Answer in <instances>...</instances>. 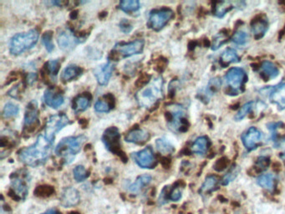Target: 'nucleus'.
<instances>
[{"instance_id": "1", "label": "nucleus", "mask_w": 285, "mask_h": 214, "mask_svg": "<svg viewBox=\"0 0 285 214\" xmlns=\"http://www.w3.org/2000/svg\"><path fill=\"white\" fill-rule=\"evenodd\" d=\"M53 143L45 135L40 134L35 144L25 147L19 152V159L30 167H36L45 164L52 152Z\"/></svg>"}, {"instance_id": "2", "label": "nucleus", "mask_w": 285, "mask_h": 214, "mask_svg": "<svg viewBox=\"0 0 285 214\" xmlns=\"http://www.w3.org/2000/svg\"><path fill=\"white\" fill-rule=\"evenodd\" d=\"M163 96V78L156 77L151 80L148 85L141 88L135 95V99L140 106L151 108Z\"/></svg>"}, {"instance_id": "3", "label": "nucleus", "mask_w": 285, "mask_h": 214, "mask_svg": "<svg viewBox=\"0 0 285 214\" xmlns=\"http://www.w3.org/2000/svg\"><path fill=\"white\" fill-rule=\"evenodd\" d=\"M85 141L86 137L83 135L77 137H65L55 147V154L62 158L65 164H70L75 156L80 152Z\"/></svg>"}, {"instance_id": "4", "label": "nucleus", "mask_w": 285, "mask_h": 214, "mask_svg": "<svg viewBox=\"0 0 285 214\" xmlns=\"http://www.w3.org/2000/svg\"><path fill=\"white\" fill-rule=\"evenodd\" d=\"M40 34L37 30L33 29L25 33H19L11 39L10 43V51L12 55H21L37 44Z\"/></svg>"}, {"instance_id": "5", "label": "nucleus", "mask_w": 285, "mask_h": 214, "mask_svg": "<svg viewBox=\"0 0 285 214\" xmlns=\"http://www.w3.org/2000/svg\"><path fill=\"white\" fill-rule=\"evenodd\" d=\"M30 176L27 170H20L13 173L10 187L15 197L19 200L26 199L30 189Z\"/></svg>"}, {"instance_id": "6", "label": "nucleus", "mask_w": 285, "mask_h": 214, "mask_svg": "<svg viewBox=\"0 0 285 214\" xmlns=\"http://www.w3.org/2000/svg\"><path fill=\"white\" fill-rule=\"evenodd\" d=\"M173 11L168 8L153 10L149 14L148 25L153 30L158 31L168 25L173 17Z\"/></svg>"}, {"instance_id": "7", "label": "nucleus", "mask_w": 285, "mask_h": 214, "mask_svg": "<svg viewBox=\"0 0 285 214\" xmlns=\"http://www.w3.org/2000/svg\"><path fill=\"white\" fill-rule=\"evenodd\" d=\"M70 123L69 118L65 114H57L51 116L48 119L45 126V137L50 142H54L55 135Z\"/></svg>"}, {"instance_id": "8", "label": "nucleus", "mask_w": 285, "mask_h": 214, "mask_svg": "<svg viewBox=\"0 0 285 214\" xmlns=\"http://www.w3.org/2000/svg\"><path fill=\"white\" fill-rule=\"evenodd\" d=\"M131 157L135 163L141 168L152 169L154 168L157 164L154 152L151 147H147L139 152H133L131 153Z\"/></svg>"}, {"instance_id": "9", "label": "nucleus", "mask_w": 285, "mask_h": 214, "mask_svg": "<svg viewBox=\"0 0 285 214\" xmlns=\"http://www.w3.org/2000/svg\"><path fill=\"white\" fill-rule=\"evenodd\" d=\"M144 45H145L144 40H136L132 42L117 44L114 47V50L117 51L120 55H122V57H130L132 55L143 53Z\"/></svg>"}, {"instance_id": "10", "label": "nucleus", "mask_w": 285, "mask_h": 214, "mask_svg": "<svg viewBox=\"0 0 285 214\" xmlns=\"http://www.w3.org/2000/svg\"><path fill=\"white\" fill-rule=\"evenodd\" d=\"M81 42V39L76 37L70 30H61L57 35L58 45L64 51L73 50Z\"/></svg>"}, {"instance_id": "11", "label": "nucleus", "mask_w": 285, "mask_h": 214, "mask_svg": "<svg viewBox=\"0 0 285 214\" xmlns=\"http://www.w3.org/2000/svg\"><path fill=\"white\" fill-rule=\"evenodd\" d=\"M168 113H170L172 119L169 122L170 129L173 132H179L184 126V117H185V110L182 105H171L168 107Z\"/></svg>"}, {"instance_id": "12", "label": "nucleus", "mask_w": 285, "mask_h": 214, "mask_svg": "<svg viewBox=\"0 0 285 214\" xmlns=\"http://www.w3.org/2000/svg\"><path fill=\"white\" fill-rule=\"evenodd\" d=\"M245 79L246 72L242 68H232L226 75V80L228 86L238 93V90L243 86Z\"/></svg>"}, {"instance_id": "13", "label": "nucleus", "mask_w": 285, "mask_h": 214, "mask_svg": "<svg viewBox=\"0 0 285 214\" xmlns=\"http://www.w3.org/2000/svg\"><path fill=\"white\" fill-rule=\"evenodd\" d=\"M120 135L116 127L108 128L102 137V142L110 152L118 153L120 151Z\"/></svg>"}, {"instance_id": "14", "label": "nucleus", "mask_w": 285, "mask_h": 214, "mask_svg": "<svg viewBox=\"0 0 285 214\" xmlns=\"http://www.w3.org/2000/svg\"><path fill=\"white\" fill-rule=\"evenodd\" d=\"M263 138V134L256 127H250L247 132L243 135L242 141L246 149L253 151L257 147L258 142Z\"/></svg>"}, {"instance_id": "15", "label": "nucleus", "mask_w": 285, "mask_h": 214, "mask_svg": "<svg viewBox=\"0 0 285 214\" xmlns=\"http://www.w3.org/2000/svg\"><path fill=\"white\" fill-rule=\"evenodd\" d=\"M113 72V65L110 61H108L105 64L98 65L93 70L95 79L97 80L98 84L100 85H107L110 80Z\"/></svg>"}, {"instance_id": "16", "label": "nucleus", "mask_w": 285, "mask_h": 214, "mask_svg": "<svg viewBox=\"0 0 285 214\" xmlns=\"http://www.w3.org/2000/svg\"><path fill=\"white\" fill-rule=\"evenodd\" d=\"M80 193L74 187H66L60 196V203L63 207H71L80 202Z\"/></svg>"}, {"instance_id": "17", "label": "nucleus", "mask_w": 285, "mask_h": 214, "mask_svg": "<svg viewBox=\"0 0 285 214\" xmlns=\"http://www.w3.org/2000/svg\"><path fill=\"white\" fill-rule=\"evenodd\" d=\"M269 99L273 104H275L279 110L285 109V83H282L276 87L271 89Z\"/></svg>"}, {"instance_id": "18", "label": "nucleus", "mask_w": 285, "mask_h": 214, "mask_svg": "<svg viewBox=\"0 0 285 214\" xmlns=\"http://www.w3.org/2000/svg\"><path fill=\"white\" fill-rule=\"evenodd\" d=\"M44 100H45V104L53 109H57L64 103V97H63L62 94H60L59 91L53 90V89H48L45 90Z\"/></svg>"}, {"instance_id": "19", "label": "nucleus", "mask_w": 285, "mask_h": 214, "mask_svg": "<svg viewBox=\"0 0 285 214\" xmlns=\"http://www.w3.org/2000/svg\"><path fill=\"white\" fill-rule=\"evenodd\" d=\"M38 121V103L36 100H31L25 110V127H31Z\"/></svg>"}, {"instance_id": "20", "label": "nucleus", "mask_w": 285, "mask_h": 214, "mask_svg": "<svg viewBox=\"0 0 285 214\" xmlns=\"http://www.w3.org/2000/svg\"><path fill=\"white\" fill-rule=\"evenodd\" d=\"M150 138V134L144 130L134 129L125 136V142L135 144H143Z\"/></svg>"}, {"instance_id": "21", "label": "nucleus", "mask_w": 285, "mask_h": 214, "mask_svg": "<svg viewBox=\"0 0 285 214\" xmlns=\"http://www.w3.org/2000/svg\"><path fill=\"white\" fill-rule=\"evenodd\" d=\"M90 100H91V96L89 93H84V94L78 95L73 102L74 112L76 114L84 112L90 106Z\"/></svg>"}, {"instance_id": "22", "label": "nucleus", "mask_w": 285, "mask_h": 214, "mask_svg": "<svg viewBox=\"0 0 285 214\" xmlns=\"http://www.w3.org/2000/svg\"><path fill=\"white\" fill-rule=\"evenodd\" d=\"M152 179H153V177L150 175H141V176L136 178L135 182H133L130 186H128V191L132 192V193H137V192H140V190L143 187L148 186L150 183Z\"/></svg>"}, {"instance_id": "23", "label": "nucleus", "mask_w": 285, "mask_h": 214, "mask_svg": "<svg viewBox=\"0 0 285 214\" xmlns=\"http://www.w3.org/2000/svg\"><path fill=\"white\" fill-rule=\"evenodd\" d=\"M209 147V140L207 137H198L192 146V152L196 154L204 155L207 153Z\"/></svg>"}, {"instance_id": "24", "label": "nucleus", "mask_w": 285, "mask_h": 214, "mask_svg": "<svg viewBox=\"0 0 285 214\" xmlns=\"http://www.w3.org/2000/svg\"><path fill=\"white\" fill-rule=\"evenodd\" d=\"M81 73H82V70L80 67H78L76 65H69L63 70L62 74H61V80L64 82H67V81L77 78L79 75H81Z\"/></svg>"}, {"instance_id": "25", "label": "nucleus", "mask_w": 285, "mask_h": 214, "mask_svg": "<svg viewBox=\"0 0 285 214\" xmlns=\"http://www.w3.org/2000/svg\"><path fill=\"white\" fill-rule=\"evenodd\" d=\"M257 183H258V186H260L264 189L272 192L274 189L275 178H274V176L271 173L261 175L260 177H258V179H257Z\"/></svg>"}, {"instance_id": "26", "label": "nucleus", "mask_w": 285, "mask_h": 214, "mask_svg": "<svg viewBox=\"0 0 285 214\" xmlns=\"http://www.w3.org/2000/svg\"><path fill=\"white\" fill-rule=\"evenodd\" d=\"M218 183V178L216 176L211 175L206 177L205 181L203 182L202 187H201L199 192L201 194H206L208 192H212L213 190H215V187Z\"/></svg>"}, {"instance_id": "27", "label": "nucleus", "mask_w": 285, "mask_h": 214, "mask_svg": "<svg viewBox=\"0 0 285 214\" xmlns=\"http://www.w3.org/2000/svg\"><path fill=\"white\" fill-rule=\"evenodd\" d=\"M119 6L120 10L129 14L137 11L140 8V4L137 0H124L120 1Z\"/></svg>"}, {"instance_id": "28", "label": "nucleus", "mask_w": 285, "mask_h": 214, "mask_svg": "<svg viewBox=\"0 0 285 214\" xmlns=\"http://www.w3.org/2000/svg\"><path fill=\"white\" fill-rule=\"evenodd\" d=\"M268 30V24L264 20H258L252 25V30L255 35L256 39H260L265 35Z\"/></svg>"}, {"instance_id": "29", "label": "nucleus", "mask_w": 285, "mask_h": 214, "mask_svg": "<svg viewBox=\"0 0 285 214\" xmlns=\"http://www.w3.org/2000/svg\"><path fill=\"white\" fill-rule=\"evenodd\" d=\"M261 70H262V71H263L266 75H268L269 79H274V78L277 77L278 74H279L278 68L276 67L273 63L268 61V60L264 61V62L262 64Z\"/></svg>"}, {"instance_id": "30", "label": "nucleus", "mask_w": 285, "mask_h": 214, "mask_svg": "<svg viewBox=\"0 0 285 214\" xmlns=\"http://www.w3.org/2000/svg\"><path fill=\"white\" fill-rule=\"evenodd\" d=\"M156 146L158 148V152L163 154H172L174 152V147L168 140L164 138H160L156 141Z\"/></svg>"}, {"instance_id": "31", "label": "nucleus", "mask_w": 285, "mask_h": 214, "mask_svg": "<svg viewBox=\"0 0 285 214\" xmlns=\"http://www.w3.org/2000/svg\"><path fill=\"white\" fill-rule=\"evenodd\" d=\"M221 60H222L223 62L226 63V64H229V63L239 62L240 58H239L238 54L233 49H227L222 54Z\"/></svg>"}, {"instance_id": "32", "label": "nucleus", "mask_w": 285, "mask_h": 214, "mask_svg": "<svg viewBox=\"0 0 285 214\" xmlns=\"http://www.w3.org/2000/svg\"><path fill=\"white\" fill-rule=\"evenodd\" d=\"M235 3L230 2V1H224V2H221L217 5L216 7V15L218 17L222 18L234 7Z\"/></svg>"}, {"instance_id": "33", "label": "nucleus", "mask_w": 285, "mask_h": 214, "mask_svg": "<svg viewBox=\"0 0 285 214\" xmlns=\"http://www.w3.org/2000/svg\"><path fill=\"white\" fill-rule=\"evenodd\" d=\"M73 174H74L75 181L78 182H83L85 179H87V177H89V172H87V170L81 165L76 166L74 168Z\"/></svg>"}, {"instance_id": "34", "label": "nucleus", "mask_w": 285, "mask_h": 214, "mask_svg": "<svg viewBox=\"0 0 285 214\" xmlns=\"http://www.w3.org/2000/svg\"><path fill=\"white\" fill-rule=\"evenodd\" d=\"M239 172H240V167L238 166H233L231 168L230 171L223 177L222 184L223 186H227V185L229 184L230 182H233V180L236 179V177H238Z\"/></svg>"}, {"instance_id": "35", "label": "nucleus", "mask_w": 285, "mask_h": 214, "mask_svg": "<svg viewBox=\"0 0 285 214\" xmlns=\"http://www.w3.org/2000/svg\"><path fill=\"white\" fill-rule=\"evenodd\" d=\"M20 108L17 105L14 103L9 102L5 105L3 110V116L5 118H10V117H15L19 113Z\"/></svg>"}, {"instance_id": "36", "label": "nucleus", "mask_w": 285, "mask_h": 214, "mask_svg": "<svg viewBox=\"0 0 285 214\" xmlns=\"http://www.w3.org/2000/svg\"><path fill=\"white\" fill-rule=\"evenodd\" d=\"M253 105H254V102H253V101H250V102L244 104L243 106L241 107V109L238 111V113L236 114V121H241V120H243V118L252 111V109L253 108Z\"/></svg>"}, {"instance_id": "37", "label": "nucleus", "mask_w": 285, "mask_h": 214, "mask_svg": "<svg viewBox=\"0 0 285 214\" xmlns=\"http://www.w3.org/2000/svg\"><path fill=\"white\" fill-rule=\"evenodd\" d=\"M221 85H222V81H221L220 78H214L213 80H210V82L208 84V88L206 90V95H208L210 96L212 94L215 93L220 89Z\"/></svg>"}, {"instance_id": "38", "label": "nucleus", "mask_w": 285, "mask_h": 214, "mask_svg": "<svg viewBox=\"0 0 285 214\" xmlns=\"http://www.w3.org/2000/svg\"><path fill=\"white\" fill-rule=\"evenodd\" d=\"M41 40H42L43 45H45V49L48 52H52L55 46H54V44L52 42V34H51V32L50 31L45 32L43 35Z\"/></svg>"}, {"instance_id": "39", "label": "nucleus", "mask_w": 285, "mask_h": 214, "mask_svg": "<svg viewBox=\"0 0 285 214\" xmlns=\"http://www.w3.org/2000/svg\"><path fill=\"white\" fill-rule=\"evenodd\" d=\"M232 41L237 45H244L248 41V35L247 33L242 30H238L236 32L232 38Z\"/></svg>"}, {"instance_id": "40", "label": "nucleus", "mask_w": 285, "mask_h": 214, "mask_svg": "<svg viewBox=\"0 0 285 214\" xmlns=\"http://www.w3.org/2000/svg\"><path fill=\"white\" fill-rule=\"evenodd\" d=\"M106 100H99L95 102V110L97 112H110L112 108L113 104H110V101H105Z\"/></svg>"}, {"instance_id": "41", "label": "nucleus", "mask_w": 285, "mask_h": 214, "mask_svg": "<svg viewBox=\"0 0 285 214\" xmlns=\"http://www.w3.org/2000/svg\"><path fill=\"white\" fill-rule=\"evenodd\" d=\"M47 70L50 75L56 76L60 70V63L59 60H50L47 63Z\"/></svg>"}, {"instance_id": "42", "label": "nucleus", "mask_w": 285, "mask_h": 214, "mask_svg": "<svg viewBox=\"0 0 285 214\" xmlns=\"http://www.w3.org/2000/svg\"><path fill=\"white\" fill-rule=\"evenodd\" d=\"M119 26H120V30L123 33H125V34H129L133 29L132 25L130 24V21L128 20H125V19L120 20Z\"/></svg>"}, {"instance_id": "43", "label": "nucleus", "mask_w": 285, "mask_h": 214, "mask_svg": "<svg viewBox=\"0 0 285 214\" xmlns=\"http://www.w3.org/2000/svg\"><path fill=\"white\" fill-rule=\"evenodd\" d=\"M226 38L223 35H218L216 37L215 40H213V50H218L220 48L221 45H223L225 43Z\"/></svg>"}, {"instance_id": "44", "label": "nucleus", "mask_w": 285, "mask_h": 214, "mask_svg": "<svg viewBox=\"0 0 285 214\" xmlns=\"http://www.w3.org/2000/svg\"><path fill=\"white\" fill-rule=\"evenodd\" d=\"M268 165H269V161H268V158H266V157H260V158H258V166L260 167V168H262V169H267Z\"/></svg>"}, {"instance_id": "45", "label": "nucleus", "mask_w": 285, "mask_h": 214, "mask_svg": "<svg viewBox=\"0 0 285 214\" xmlns=\"http://www.w3.org/2000/svg\"><path fill=\"white\" fill-rule=\"evenodd\" d=\"M41 214H61L60 213L59 211H57L56 209H54V208H51V209L47 210V211H45V212H43Z\"/></svg>"}, {"instance_id": "46", "label": "nucleus", "mask_w": 285, "mask_h": 214, "mask_svg": "<svg viewBox=\"0 0 285 214\" xmlns=\"http://www.w3.org/2000/svg\"><path fill=\"white\" fill-rule=\"evenodd\" d=\"M282 158H283V160H285V152H283V154L282 155Z\"/></svg>"}]
</instances>
